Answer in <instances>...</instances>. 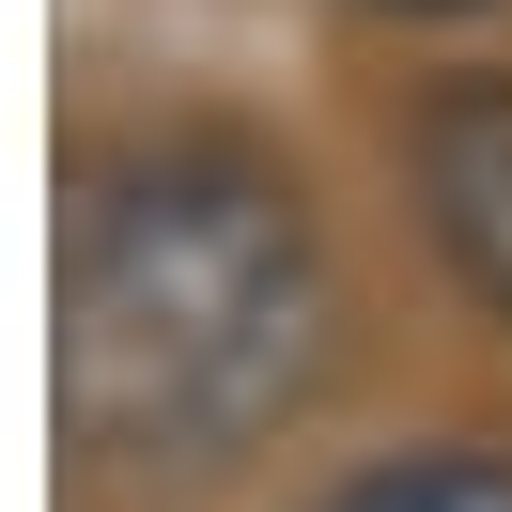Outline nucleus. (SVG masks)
I'll list each match as a JSON object with an SVG mask.
<instances>
[{"label":"nucleus","mask_w":512,"mask_h":512,"mask_svg":"<svg viewBox=\"0 0 512 512\" xmlns=\"http://www.w3.org/2000/svg\"><path fill=\"white\" fill-rule=\"evenodd\" d=\"M404 187L481 326H512V63H450L404 109Z\"/></svg>","instance_id":"2"},{"label":"nucleus","mask_w":512,"mask_h":512,"mask_svg":"<svg viewBox=\"0 0 512 512\" xmlns=\"http://www.w3.org/2000/svg\"><path fill=\"white\" fill-rule=\"evenodd\" d=\"M311 512H512V435H419V450H373V466H342Z\"/></svg>","instance_id":"3"},{"label":"nucleus","mask_w":512,"mask_h":512,"mask_svg":"<svg viewBox=\"0 0 512 512\" xmlns=\"http://www.w3.org/2000/svg\"><path fill=\"white\" fill-rule=\"evenodd\" d=\"M373 16H481V0H373Z\"/></svg>","instance_id":"4"},{"label":"nucleus","mask_w":512,"mask_h":512,"mask_svg":"<svg viewBox=\"0 0 512 512\" xmlns=\"http://www.w3.org/2000/svg\"><path fill=\"white\" fill-rule=\"evenodd\" d=\"M326 233L249 140H109L63 187V419L140 481H218L326 388Z\"/></svg>","instance_id":"1"}]
</instances>
